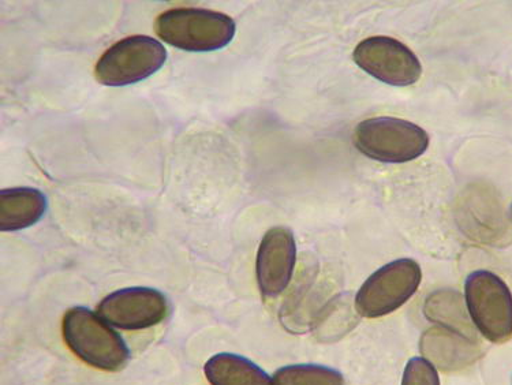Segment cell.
<instances>
[{
    "instance_id": "7",
    "label": "cell",
    "mask_w": 512,
    "mask_h": 385,
    "mask_svg": "<svg viewBox=\"0 0 512 385\" xmlns=\"http://www.w3.org/2000/svg\"><path fill=\"white\" fill-rule=\"evenodd\" d=\"M353 58L366 73L392 87H410L422 74L417 55L392 37L375 36L361 41Z\"/></svg>"
},
{
    "instance_id": "9",
    "label": "cell",
    "mask_w": 512,
    "mask_h": 385,
    "mask_svg": "<svg viewBox=\"0 0 512 385\" xmlns=\"http://www.w3.org/2000/svg\"><path fill=\"white\" fill-rule=\"evenodd\" d=\"M297 264V244L293 231L274 227L265 233L256 259V278L260 293L265 298H276L293 279Z\"/></svg>"
},
{
    "instance_id": "3",
    "label": "cell",
    "mask_w": 512,
    "mask_h": 385,
    "mask_svg": "<svg viewBox=\"0 0 512 385\" xmlns=\"http://www.w3.org/2000/svg\"><path fill=\"white\" fill-rule=\"evenodd\" d=\"M467 316L478 334L488 342H507L512 338V293L500 276L478 269L465 280Z\"/></svg>"
},
{
    "instance_id": "14",
    "label": "cell",
    "mask_w": 512,
    "mask_h": 385,
    "mask_svg": "<svg viewBox=\"0 0 512 385\" xmlns=\"http://www.w3.org/2000/svg\"><path fill=\"white\" fill-rule=\"evenodd\" d=\"M511 213H512V209H511Z\"/></svg>"
},
{
    "instance_id": "6",
    "label": "cell",
    "mask_w": 512,
    "mask_h": 385,
    "mask_svg": "<svg viewBox=\"0 0 512 385\" xmlns=\"http://www.w3.org/2000/svg\"><path fill=\"white\" fill-rule=\"evenodd\" d=\"M167 61V50L149 36H130L108 48L95 67V76L106 87H127L158 73Z\"/></svg>"
},
{
    "instance_id": "12",
    "label": "cell",
    "mask_w": 512,
    "mask_h": 385,
    "mask_svg": "<svg viewBox=\"0 0 512 385\" xmlns=\"http://www.w3.org/2000/svg\"><path fill=\"white\" fill-rule=\"evenodd\" d=\"M274 385H346L340 370L321 364H293L276 370Z\"/></svg>"
},
{
    "instance_id": "11",
    "label": "cell",
    "mask_w": 512,
    "mask_h": 385,
    "mask_svg": "<svg viewBox=\"0 0 512 385\" xmlns=\"http://www.w3.org/2000/svg\"><path fill=\"white\" fill-rule=\"evenodd\" d=\"M204 372L212 385H274L264 369L238 354L213 355Z\"/></svg>"
},
{
    "instance_id": "8",
    "label": "cell",
    "mask_w": 512,
    "mask_h": 385,
    "mask_svg": "<svg viewBox=\"0 0 512 385\" xmlns=\"http://www.w3.org/2000/svg\"><path fill=\"white\" fill-rule=\"evenodd\" d=\"M99 315L123 331H142L163 323L170 315L166 295L149 287H129L108 294L100 302Z\"/></svg>"
},
{
    "instance_id": "13",
    "label": "cell",
    "mask_w": 512,
    "mask_h": 385,
    "mask_svg": "<svg viewBox=\"0 0 512 385\" xmlns=\"http://www.w3.org/2000/svg\"><path fill=\"white\" fill-rule=\"evenodd\" d=\"M401 385H442V379L429 358L416 355L406 362Z\"/></svg>"
},
{
    "instance_id": "2",
    "label": "cell",
    "mask_w": 512,
    "mask_h": 385,
    "mask_svg": "<svg viewBox=\"0 0 512 385\" xmlns=\"http://www.w3.org/2000/svg\"><path fill=\"white\" fill-rule=\"evenodd\" d=\"M237 25L233 18L205 9H171L155 21L156 35L178 50L211 52L233 41Z\"/></svg>"
},
{
    "instance_id": "4",
    "label": "cell",
    "mask_w": 512,
    "mask_h": 385,
    "mask_svg": "<svg viewBox=\"0 0 512 385\" xmlns=\"http://www.w3.org/2000/svg\"><path fill=\"white\" fill-rule=\"evenodd\" d=\"M422 271L413 259L391 261L373 272L355 294L354 308L364 319H381L406 305L420 289Z\"/></svg>"
},
{
    "instance_id": "1",
    "label": "cell",
    "mask_w": 512,
    "mask_h": 385,
    "mask_svg": "<svg viewBox=\"0 0 512 385\" xmlns=\"http://www.w3.org/2000/svg\"><path fill=\"white\" fill-rule=\"evenodd\" d=\"M62 330L67 347L92 368L118 372L129 361V347L122 336L88 308L67 310Z\"/></svg>"
},
{
    "instance_id": "10",
    "label": "cell",
    "mask_w": 512,
    "mask_h": 385,
    "mask_svg": "<svg viewBox=\"0 0 512 385\" xmlns=\"http://www.w3.org/2000/svg\"><path fill=\"white\" fill-rule=\"evenodd\" d=\"M47 211V197L33 188L3 189L0 192V230L16 233L33 226Z\"/></svg>"
},
{
    "instance_id": "5",
    "label": "cell",
    "mask_w": 512,
    "mask_h": 385,
    "mask_svg": "<svg viewBox=\"0 0 512 385\" xmlns=\"http://www.w3.org/2000/svg\"><path fill=\"white\" fill-rule=\"evenodd\" d=\"M354 145L366 158L383 163H407L424 155L429 136L422 127L405 119H366L355 127Z\"/></svg>"
}]
</instances>
